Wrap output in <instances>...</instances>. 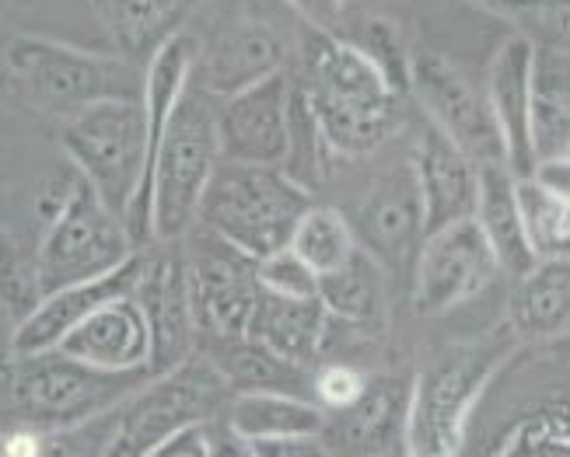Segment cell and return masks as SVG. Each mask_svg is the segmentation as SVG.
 <instances>
[{"label": "cell", "instance_id": "1", "mask_svg": "<svg viewBox=\"0 0 570 457\" xmlns=\"http://www.w3.org/2000/svg\"><path fill=\"white\" fill-rule=\"evenodd\" d=\"M297 63L308 109L333 155L367 158L400 130L403 95L346 36L308 29L297 32Z\"/></svg>", "mask_w": 570, "mask_h": 457}, {"label": "cell", "instance_id": "2", "mask_svg": "<svg viewBox=\"0 0 570 457\" xmlns=\"http://www.w3.org/2000/svg\"><path fill=\"white\" fill-rule=\"evenodd\" d=\"M308 207L312 192L284 168L220 161L204 189L196 223L242 256L263 259L287 245L297 217Z\"/></svg>", "mask_w": 570, "mask_h": 457}, {"label": "cell", "instance_id": "3", "mask_svg": "<svg viewBox=\"0 0 570 457\" xmlns=\"http://www.w3.org/2000/svg\"><path fill=\"white\" fill-rule=\"evenodd\" d=\"M4 67L14 88L60 122L98 101L140 98L144 88L137 60L122 53H88V49L39 36H14L4 49Z\"/></svg>", "mask_w": 570, "mask_h": 457}, {"label": "cell", "instance_id": "4", "mask_svg": "<svg viewBox=\"0 0 570 457\" xmlns=\"http://www.w3.org/2000/svg\"><path fill=\"white\" fill-rule=\"evenodd\" d=\"M151 377V367L102 370L70 360L60 349L21 352L4 374L21 423L39 434H57V429L81 426L88 419H102Z\"/></svg>", "mask_w": 570, "mask_h": 457}, {"label": "cell", "instance_id": "5", "mask_svg": "<svg viewBox=\"0 0 570 457\" xmlns=\"http://www.w3.org/2000/svg\"><path fill=\"white\" fill-rule=\"evenodd\" d=\"M217 165L214 101L200 85L189 81L165 122L151 168V241H183L193 231Z\"/></svg>", "mask_w": 570, "mask_h": 457}, {"label": "cell", "instance_id": "6", "mask_svg": "<svg viewBox=\"0 0 570 457\" xmlns=\"http://www.w3.org/2000/svg\"><path fill=\"white\" fill-rule=\"evenodd\" d=\"M504 352L493 342L455 346L413 380L403 423L406 457H459L465 423Z\"/></svg>", "mask_w": 570, "mask_h": 457}, {"label": "cell", "instance_id": "7", "mask_svg": "<svg viewBox=\"0 0 570 457\" xmlns=\"http://www.w3.org/2000/svg\"><path fill=\"white\" fill-rule=\"evenodd\" d=\"M60 143L67 161L73 165V175L127 227V213L144 171L140 98L98 101V106L63 119Z\"/></svg>", "mask_w": 570, "mask_h": 457}, {"label": "cell", "instance_id": "8", "mask_svg": "<svg viewBox=\"0 0 570 457\" xmlns=\"http://www.w3.org/2000/svg\"><path fill=\"white\" fill-rule=\"evenodd\" d=\"M137 251L122 220L98 199L78 175L70 179L60 207L46 223V238L36 248L42 294L106 276Z\"/></svg>", "mask_w": 570, "mask_h": 457}, {"label": "cell", "instance_id": "9", "mask_svg": "<svg viewBox=\"0 0 570 457\" xmlns=\"http://www.w3.org/2000/svg\"><path fill=\"white\" fill-rule=\"evenodd\" d=\"M225 395L228 385L200 357H189L168 374H155L147 385L116 405L119 419L106 434L102 457H137L176 429L207 423Z\"/></svg>", "mask_w": 570, "mask_h": 457}, {"label": "cell", "instance_id": "10", "mask_svg": "<svg viewBox=\"0 0 570 457\" xmlns=\"http://www.w3.org/2000/svg\"><path fill=\"white\" fill-rule=\"evenodd\" d=\"M406 95H413L416 106L424 109L431 130L455 143L465 158H473L476 165L504 161V140L493 122L483 81H476L455 60L434 53V49H413Z\"/></svg>", "mask_w": 570, "mask_h": 457}, {"label": "cell", "instance_id": "11", "mask_svg": "<svg viewBox=\"0 0 570 457\" xmlns=\"http://www.w3.org/2000/svg\"><path fill=\"white\" fill-rule=\"evenodd\" d=\"M193 39V81L214 98H228L269 73H284L297 57V36L287 24L253 8H232L214 21L210 36Z\"/></svg>", "mask_w": 570, "mask_h": 457}, {"label": "cell", "instance_id": "12", "mask_svg": "<svg viewBox=\"0 0 570 457\" xmlns=\"http://www.w3.org/2000/svg\"><path fill=\"white\" fill-rule=\"evenodd\" d=\"M183 241L186 256V284L196 339H242L259 300L256 287V259L242 256L238 248L214 238L210 231H189Z\"/></svg>", "mask_w": 570, "mask_h": 457}, {"label": "cell", "instance_id": "13", "mask_svg": "<svg viewBox=\"0 0 570 457\" xmlns=\"http://www.w3.org/2000/svg\"><path fill=\"white\" fill-rule=\"evenodd\" d=\"M501 266L493 259L490 245L483 241L473 220H459L424 235L410 269L413 279V308L424 318L449 315L462 304L476 300Z\"/></svg>", "mask_w": 570, "mask_h": 457}, {"label": "cell", "instance_id": "14", "mask_svg": "<svg viewBox=\"0 0 570 457\" xmlns=\"http://www.w3.org/2000/svg\"><path fill=\"white\" fill-rule=\"evenodd\" d=\"M158 251L140 248V266L134 279V304L147 328V367L151 374H168L193 357L196 325L189 308L186 256L183 241H151Z\"/></svg>", "mask_w": 570, "mask_h": 457}, {"label": "cell", "instance_id": "15", "mask_svg": "<svg viewBox=\"0 0 570 457\" xmlns=\"http://www.w3.org/2000/svg\"><path fill=\"white\" fill-rule=\"evenodd\" d=\"M346 220H351L354 241L367 259H375L389 276H406L420 241H424V210H420L413 168L392 165L364 192L354 217Z\"/></svg>", "mask_w": 570, "mask_h": 457}, {"label": "cell", "instance_id": "16", "mask_svg": "<svg viewBox=\"0 0 570 457\" xmlns=\"http://www.w3.org/2000/svg\"><path fill=\"white\" fill-rule=\"evenodd\" d=\"M220 161L281 168L291 130V70L220 98L214 109Z\"/></svg>", "mask_w": 570, "mask_h": 457}, {"label": "cell", "instance_id": "17", "mask_svg": "<svg viewBox=\"0 0 570 457\" xmlns=\"http://www.w3.org/2000/svg\"><path fill=\"white\" fill-rule=\"evenodd\" d=\"M137 266H140V248L119 269H112L106 276H95V279H85V284H70V287L42 294L36 308L18 321V332H14L18 357L21 352L57 349L70 328H78L91 311H98L102 304H109L116 297H130Z\"/></svg>", "mask_w": 570, "mask_h": 457}, {"label": "cell", "instance_id": "18", "mask_svg": "<svg viewBox=\"0 0 570 457\" xmlns=\"http://www.w3.org/2000/svg\"><path fill=\"white\" fill-rule=\"evenodd\" d=\"M410 168L420 192V210H424V235L459 220H473L480 186V165L473 158H465L438 130H428L416 143Z\"/></svg>", "mask_w": 570, "mask_h": 457}, {"label": "cell", "instance_id": "19", "mask_svg": "<svg viewBox=\"0 0 570 457\" xmlns=\"http://www.w3.org/2000/svg\"><path fill=\"white\" fill-rule=\"evenodd\" d=\"M532 42L522 36H508L487 70V101L493 122H498L504 140V165L514 175L532 171L529 150V101H532Z\"/></svg>", "mask_w": 570, "mask_h": 457}, {"label": "cell", "instance_id": "20", "mask_svg": "<svg viewBox=\"0 0 570 457\" xmlns=\"http://www.w3.org/2000/svg\"><path fill=\"white\" fill-rule=\"evenodd\" d=\"M63 357L81 360L102 370H137L147 367V328L137 311L134 297H116L91 311L78 328L60 339L57 346Z\"/></svg>", "mask_w": 570, "mask_h": 457}, {"label": "cell", "instance_id": "21", "mask_svg": "<svg viewBox=\"0 0 570 457\" xmlns=\"http://www.w3.org/2000/svg\"><path fill=\"white\" fill-rule=\"evenodd\" d=\"M529 150L535 161L570 158V63L567 46L532 49Z\"/></svg>", "mask_w": 570, "mask_h": 457}, {"label": "cell", "instance_id": "22", "mask_svg": "<svg viewBox=\"0 0 570 457\" xmlns=\"http://www.w3.org/2000/svg\"><path fill=\"white\" fill-rule=\"evenodd\" d=\"M333 318L318 304V297L308 300H291V297H274L263 294L256 300V311L249 321V339L274 349L277 357L297 364V367H315L322 349H326Z\"/></svg>", "mask_w": 570, "mask_h": 457}, {"label": "cell", "instance_id": "23", "mask_svg": "<svg viewBox=\"0 0 570 457\" xmlns=\"http://www.w3.org/2000/svg\"><path fill=\"white\" fill-rule=\"evenodd\" d=\"M514 179H518V175L504 161L480 165L473 223L480 227V235L490 245L501 272L522 276L525 269L535 266V256L529 251V241L522 235V217H518V199H514Z\"/></svg>", "mask_w": 570, "mask_h": 457}, {"label": "cell", "instance_id": "24", "mask_svg": "<svg viewBox=\"0 0 570 457\" xmlns=\"http://www.w3.org/2000/svg\"><path fill=\"white\" fill-rule=\"evenodd\" d=\"M410 405V380L403 377H371L361 395L336 413V437L343 447L361 454H382L403 440Z\"/></svg>", "mask_w": 570, "mask_h": 457}, {"label": "cell", "instance_id": "25", "mask_svg": "<svg viewBox=\"0 0 570 457\" xmlns=\"http://www.w3.org/2000/svg\"><path fill=\"white\" fill-rule=\"evenodd\" d=\"M207 364L225 380L228 391H287V395H312V370L297 367L263 342L242 339H214L207 342Z\"/></svg>", "mask_w": 570, "mask_h": 457}, {"label": "cell", "instance_id": "26", "mask_svg": "<svg viewBox=\"0 0 570 457\" xmlns=\"http://www.w3.org/2000/svg\"><path fill=\"white\" fill-rule=\"evenodd\" d=\"M511 325L518 339H563L570 325V269L567 259L535 262L514 276L511 290Z\"/></svg>", "mask_w": 570, "mask_h": 457}, {"label": "cell", "instance_id": "27", "mask_svg": "<svg viewBox=\"0 0 570 457\" xmlns=\"http://www.w3.org/2000/svg\"><path fill=\"white\" fill-rule=\"evenodd\" d=\"M204 0H95L98 18L119 42L122 57H151L155 49L183 32V21Z\"/></svg>", "mask_w": 570, "mask_h": 457}, {"label": "cell", "instance_id": "28", "mask_svg": "<svg viewBox=\"0 0 570 457\" xmlns=\"http://www.w3.org/2000/svg\"><path fill=\"white\" fill-rule=\"evenodd\" d=\"M315 297L333 321L375 328L385 318V272L357 248L340 269L318 276Z\"/></svg>", "mask_w": 570, "mask_h": 457}, {"label": "cell", "instance_id": "29", "mask_svg": "<svg viewBox=\"0 0 570 457\" xmlns=\"http://www.w3.org/2000/svg\"><path fill=\"white\" fill-rule=\"evenodd\" d=\"M228 423L249 440L305 437L326 429V413L305 395L287 391H235L228 405Z\"/></svg>", "mask_w": 570, "mask_h": 457}, {"label": "cell", "instance_id": "30", "mask_svg": "<svg viewBox=\"0 0 570 457\" xmlns=\"http://www.w3.org/2000/svg\"><path fill=\"white\" fill-rule=\"evenodd\" d=\"M518 217H522V235L535 262L567 259L570 251V196H557L539 186L532 175L514 179Z\"/></svg>", "mask_w": 570, "mask_h": 457}, {"label": "cell", "instance_id": "31", "mask_svg": "<svg viewBox=\"0 0 570 457\" xmlns=\"http://www.w3.org/2000/svg\"><path fill=\"white\" fill-rule=\"evenodd\" d=\"M287 248L302 259L315 276L340 269L346 259L357 251L354 231L346 213H340L336 207H312L297 217L294 231L287 238Z\"/></svg>", "mask_w": 570, "mask_h": 457}, {"label": "cell", "instance_id": "32", "mask_svg": "<svg viewBox=\"0 0 570 457\" xmlns=\"http://www.w3.org/2000/svg\"><path fill=\"white\" fill-rule=\"evenodd\" d=\"M493 18L514 24V36L529 39L532 46H567V0H469Z\"/></svg>", "mask_w": 570, "mask_h": 457}, {"label": "cell", "instance_id": "33", "mask_svg": "<svg viewBox=\"0 0 570 457\" xmlns=\"http://www.w3.org/2000/svg\"><path fill=\"white\" fill-rule=\"evenodd\" d=\"M42 300L36 251L14 238H0V308L21 321Z\"/></svg>", "mask_w": 570, "mask_h": 457}, {"label": "cell", "instance_id": "34", "mask_svg": "<svg viewBox=\"0 0 570 457\" xmlns=\"http://www.w3.org/2000/svg\"><path fill=\"white\" fill-rule=\"evenodd\" d=\"M346 39H351L357 49H364L367 60L385 73V81H389L395 91L406 95L410 53H413V49L406 46V39H403V32H400V24L375 14V18H364V21H361L357 39H354V36H346Z\"/></svg>", "mask_w": 570, "mask_h": 457}, {"label": "cell", "instance_id": "35", "mask_svg": "<svg viewBox=\"0 0 570 457\" xmlns=\"http://www.w3.org/2000/svg\"><path fill=\"white\" fill-rule=\"evenodd\" d=\"M256 287L274 297L308 300L318 290V276L284 245L277 251H269V256L256 259Z\"/></svg>", "mask_w": 570, "mask_h": 457}, {"label": "cell", "instance_id": "36", "mask_svg": "<svg viewBox=\"0 0 570 457\" xmlns=\"http://www.w3.org/2000/svg\"><path fill=\"white\" fill-rule=\"evenodd\" d=\"M364 374L346 367V364H330L322 367L318 374H312V395H315V405L322 413H340L346 409L364 388Z\"/></svg>", "mask_w": 570, "mask_h": 457}, {"label": "cell", "instance_id": "37", "mask_svg": "<svg viewBox=\"0 0 570 457\" xmlns=\"http://www.w3.org/2000/svg\"><path fill=\"white\" fill-rule=\"evenodd\" d=\"M204 457H259V454L256 444L228 423V416L220 419L210 416L204 423Z\"/></svg>", "mask_w": 570, "mask_h": 457}, {"label": "cell", "instance_id": "38", "mask_svg": "<svg viewBox=\"0 0 570 457\" xmlns=\"http://www.w3.org/2000/svg\"><path fill=\"white\" fill-rule=\"evenodd\" d=\"M259 457H330V447L322 444V434L305 437H274V440H253Z\"/></svg>", "mask_w": 570, "mask_h": 457}, {"label": "cell", "instance_id": "39", "mask_svg": "<svg viewBox=\"0 0 570 457\" xmlns=\"http://www.w3.org/2000/svg\"><path fill=\"white\" fill-rule=\"evenodd\" d=\"M277 4H284L297 21L312 24V29H326V32L336 29V21L343 14V0H277Z\"/></svg>", "mask_w": 570, "mask_h": 457}, {"label": "cell", "instance_id": "40", "mask_svg": "<svg viewBox=\"0 0 570 457\" xmlns=\"http://www.w3.org/2000/svg\"><path fill=\"white\" fill-rule=\"evenodd\" d=\"M137 457H204V423L176 429L171 437L158 440L155 447H147Z\"/></svg>", "mask_w": 570, "mask_h": 457}, {"label": "cell", "instance_id": "41", "mask_svg": "<svg viewBox=\"0 0 570 457\" xmlns=\"http://www.w3.org/2000/svg\"><path fill=\"white\" fill-rule=\"evenodd\" d=\"M529 175L539 186H547L550 192L570 196V158H563V161H535Z\"/></svg>", "mask_w": 570, "mask_h": 457}, {"label": "cell", "instance_id": "42", "mask_svg": "<svg viewBox=\"0 0 570 457\" xmlns=\"http://www.w3.org/2000/svg\"><path fill=\"white\" fill-rule=\"evenodd\" d=\"M14 332H18V321L0 308V377L8 374V367L14 364L18 349H14Z\"/></svg>", "mask_w": 570, "mask_h": 457}, {"label": "cell", "instance_id": "43", "mask_svg": "<svg viewBox=\"0 0 570 457\" xmlns=\"http://www.w3.org/2000/svg\"><path fill=\"white\" fill-rule=\"evenodd\" d=\"M36 457H73V454H70L60 440H53V437L46 434V440H42V447L36 450Z\"/></svg>", "mask_w": 570, "mask_h": 457}, {"label": "cell", "instance_id": "44", "mask_svg": "<svg viewBox=\"0 0 570 457\" xmlns=\"http://www.w3.org/2000/svg\"><path fill=\"white\" fill-rule=\"evenodd\" d=\"M0 457H4V454H0Z\"/></svg>", "mask_w": 570, "mask_h": 457}]
</instances>
